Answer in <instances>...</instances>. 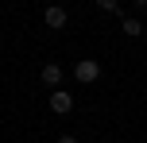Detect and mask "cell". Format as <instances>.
<instances>
[{
    "label": "cell",
    "mask_w": 147,
    "mask_h": 143,
    "mask_svg": "<svg viewBox=\"0 0 147 143\" xmlns=\"http://www.w3.org/2000/svg\"><path fill=\"white\" fill-rule=\"evenodd\" d=\"M43 19H47V27H54V31H62V27H66V19H70V15H66V8H58V4H51V8H47V12H43Z\"/></svg>",
    "instance_id": "3957f363"
},
{
    "label": "cell",
    "mask_w": 147,
    "mask_h": 143,
    "mask_svg": "<svg viewBox=\"0 0 147 143\" xmlns=\"http://www.w3.org/2000/svg\"><path fill=\"white\" fill-rule=\"evenodd\" d=\"M58 143H78V139H74V136H62V139H58Z\"/></svg>",
    "instance_id": "52a82bcc"
},
{
    "label": "cell",
    "mask_w": 147,
    "mask_h": 143,
    "mask_svg": "<svg viewBox=\"0 0 147 143\" xmlns=\"http://www.w3.org/2000/svg\"><path fill=\"white\" fill-rule=\"evenodd\" d=\"M58 81H62V66H58V62H47V66H43V85L58 89Z\"/></svg>",
    "instance_id": "277c9868"
},
{
    "label": "cell",
    "mask_w": 147,
    "mask_h": 143,
    "mask_svg": "<svg viewBox=\"0 0 147 143\" xmlns=\"http://www.w3.org/2000/svg\"><path fill=\"white\" fill-rule=\"evenodd\" d=\"M74 77H78L81 85H93L97 77H101V62H93V58H81L78 66H74Z\"/></svg>",
    "instance_id": "6da1fadb"
},
{
    "label": "cell",
    "mask_w": 147,
    "mask_h": 143,
    "mask_svg": "<svg viewBox=\"0 0 147 143\" xmlns=\"http://www.w3.org/2000/svg\"><path fill=\"white\" fill-rule=\"evenodd\" d=\"M70 108H74V97L62 93V89H54V93H51V112H54V116H66Z\"/></svg>",
    "instance_id": "7a4b0ae2"
},
{
    "label": "cell",
    "mask_w": 147,
    "mask_h": 143,
    "mask_svg": "<svg viewBox=\"0 0 147 143\" xmlns=\"http://www.w3.org/2000/svg\"><path fill=\"white\" fill-rule=\"evenodd\" d=\"M97 8H101V12H116L120 0H97Z\"/></svg>",
    "instance_id": "8992f818"
},
{
    "label": "cell",
    "mask_w": 147,
    "mask_h": 143,
    "mask_svg": "<svg viewBox=\"0 0 147 143\" xmlns=\"http://www.w3.org/2000/svg\"><path fill=\"white\" fill-rule=\"evenodd\" d=\"M120 31H124L128 39H140V35H143V23H140V19H124V27H120Z\"/></svg>",
    "instance_id": "5b68a950"
},
{
    "label": "cell",
    "mask_w": 147,
    "mask_h": 143,
    "mask_svg": "<svg viewBox=\"0 0 147 143\" xmlns=\"http://www.w3.org/2000/svg\"><path fill=\"white\" fill-rule=\"evenodd\" d=\"M136 8H147V0H136Z\"/></svg>",
    "instance_id": "ba28073f"
}]
</instances>
